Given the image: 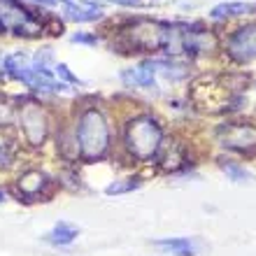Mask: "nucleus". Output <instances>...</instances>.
<instances>
[{
	"label": "nucleus",
	"instance_id": "1",
	"mask_svg": "<svg viewBox=\"0 0 256 256\" xmlns=\"http://www.w3.org/2000/svg\"><path fill=\"white\" fill-rule=\"evenodd\" d=\"M172 26L175 24L168 21L138 16L124 24V28L119 30V40L130 52H166L172 35Z\"/></svg>",
	"mask_w": 256,
	"mask_h": 256
},
{
	"label": "nucleus",
	"instance_id": "2",
	"mask_svg": "<svg viewBox=\"0 0 256 256\" xmlns=\"http://www.w3.org/2000/svg\"><path fill=\"white\" fill-rule=\"evenodd\" d=\"M77 152L84 161H98L110 149V122L100 110L88 108L77 122Z\"/></svg>",
	"mask_w": 256,
	"mask_h": 256
},
{
	"label": "nucleus",
	"instance_id": "3",
	"mask_svg": "<svg viewBox=\"0 0 256 256\" xmlns=\"http://www.w3.org/2000/svg\"><path fill=\"white\" fill-rule=\"evenodd\" d=\"M124 144L135 161H154L163 144V128L152 114H138L126 124Z\"/></svg>",
	"mask_w": 256,
	"mask_h": 256
},
{
	"label": "nucleus",
	"instance_id": "4",
	"mask_svg": "<svg viewBox=\"0 0 256 256\" xmlns=\"http://www.w3.org/2000/svg\"><path fill=\"white\" fill-rule=\"evenodd\" d=\"M5 30L24 38H38L44 33V24L19 0H0V33Z\"/></svg>",
	"mask_w": 256,
	"mask_h": 256
},
{
	"label": "nucleus",
	"instance_id": "5",
	"mask_svg": "<svg viewBox=\"0 0 256 256\" xmlns=\"http://www.w3.org/2000/svg\"><path fill=\"white\" fill-rule=\"evenodd\" d=\"M19 124L30 147H42L49 135V114L40 102L26 100L19 108Z\"/></svg>",
	"mask_w": 256,
	"mask_h": 256
},
{
	"label": "nucleus",
	"instance_id": "6",
	"mask_svg": "<svg viewBox=\"0 0 256 256\" xmlns=\"http://www.w3.org/2000/svg\"><path fill=\"white\" fill-rule=\"evenodd\" d=\"M216 138L222 142V147L233 149V152L250 154V152L256 149V126L254 124H242V122L222 124L219 130H216Z\"/></svg>",
	"mask_w": 256,
	"mask_h": 256
},
{
	"label": "nucleus",
	"instance_id": "7",
	"mask_svg": "<svg viewBox=\"0 0 256 256\" xmlns=\"http://www.w3.org/2000/svg\"><path fill=\"white\" fill-rule=\"evenodd\" d=\"M226 56L238 66L256 58V24H244L236 28L226 40Z\"/></svg>",
	"mask_w": 256,
	"mask_h": 256
},
{
	"label": "nucleus",
	"instance_id": "8",
	"mask_svg": "<svg viewBox=\"0 0 256 256\" xmlns=\"http://www.w3.org/2000/svg\"><path fill=\"white\" fill-rule=\"evenodd\" d=\"M214 49H219V38L214 30H210L205 26H186L182 24V54L186 56H205L212 54Z\"/></svg>",
	"mask_w": 256,
	"mask_h": 256
},
{
	"label": "nucleus",
	"instance_id": "9",
	"mask_svg": "<svg viewBox=\"0 0 256 256\" xmlns=\"http://www.w3.org/2000/svg\"><path fill=\"white\" fill-rule=\"evenodd\" d=\"M63 10V16L77 24H88V21H98L102 16V7L91 0H58Z\"/></svg>",
	"mask_w": 256,
	"mask_h": 256
},
{
	"label": "nucleus",
	"instance_id": "10",
	"mask_svg": "<svg viewBox=\"0 0 256 256\" xmlns=\"http://www.w3.org/2000/svg\"><path fill=\"white\" fill-rule=\"evenodd\" d=\"M122 82L126 86H133V88H152L156 86V70L152 66V61H144L140 66H133V68H126L122 70Z\"/></svg>",
	"mask_w": 256,
	"mask_h": 256
},
{
	"label": "nucleus",
	"instance_id": "11",
	"mask_svg": "<svg viewBox=\"0 0 256 256\" xmlns=\"http://www.w3.org/2000/svg\"><path fill=\"white\" fill-rule=\"evenodd\" d=\"M49 182L52 180L47 177V172H42V170H26L16 180V189H19V194L24 198H38L49 186Z\"/></svg>",
	"mask_w": 256,
	"mask_h": 256
},
{
	"label": "nucleus",
	"instance_id": "12",
	"mask_svg": "<svg viewBox=\"0 0 256 256\" xmlns=\"http://www.w3.org/2000/svg\"><path fill=\"white\" fill-rule=\"evenodd\" d=\"M252 12H256V5H252V2H222V5H214L210 10V16L222 21V19L244 16V14H252Z\"/></svg>",
	"mask_w": 256,
	"mask_h": 256
},
{
	"label": "nucleus",
	"instance_id": "13",
	"mask_svg": "<svg viewBox=\"0 0 256 256\" xmlns=\"http://www.w3.org/2000/svg\"><path fill=\"white\" fill-rule=\"evenodd\" d=\"M156 247L170 252L175 256H198V242L189 238H170V240H156Z\"/></svg>",
	"mask_w": 256,
	"mask_h": 256
},
{
	"label": "nucleus",
	"instance_id": "14",
	"mask_svg": "<svg viewBox=\"0 0 256 256\" xmlns=\"http://www.w3.org/2000/svg\"><path fill=\"white\" fill-rule=\"evenodd\" d=\"M77 233H80V230L74 228L72 224L61 222V224H56L54 228H52V233L47 236V240L52 244H70L74 238H77Z\"/></svg>",
	"mask_w": 256,
	"mask_h": 256
},
{
	"label": "nucleus",
	"instance_id": "15",
	"mask_svg": "<svg viewBox=\"0 0 256 256\" xmlns=\"http://www.w3.org/2000/svg\"><path fill=\"white\" fill-rule=\"evenodd\" d=\"M219 168L226 172L230 182H250L252 180V172L250 170H244L242 166H238L236 161H219Z\"/></svg>",
	"mask_w": 256,
	"mask_h": 256
},
{
	"label": "nucleus",
	"instance_id": "16",
	"mask_svg": "<svg viewBox=\"0 0 256 256\" xmlns=\"http://www.w3.org/2000/svg\"><path fill=\"white\" fill-rule=\"evenodd\" d=\"M135 189H140V180H116V182H112L110 186H105V194L122 196V194H128V191H135Z\"/></svg>",
	"mask_w": 256,
	"mask_h": 256
},
{
	"label": "nucleus",
	"instance_id": "17",
	"mask_svg": "<svg viewBox=\"0 0 256 256\" xmlns=\"http://www.w3.org/2000/svg\"><path fill=\"white\" fill-rule=\"evenodd\" d=\"M54 70H56V74H58V77H61L63 82H68V84H77V86H80L82 82L77 80V74H72L70 72V68L66 66V63H56L54 66Z\"/></svg>",
	"mask_w": 256,
	"mask_h": 256
},
{
	"label": "nucleus",
	"instance_id": "18",
	"mask_svg": "<svg viewBox=\"0 0 256 256\" xmlns=\"http://www.w3.org/2000/svg\"><path fill=\"white\" fill-rule=\"evenodd\" d=\"M70 40L77 42V44H88V47L98 44V38H96V35H86V33H74Z\"/></svg>",
	"mask_w": 256,
	"mask_h": 256
},
{
	"label": "nucleus",
	"instance_id": "19",
	"mask_svg": "<svg viewBox=\"0 0 256 256\" xmlns=\"http://www.w3.org/2000/svg\"><path fill=\"white\" fill-rule=\"evenodd\" d=\"M12 166V152L10 147H0V168H10Z\"/></svg>",
	"mask_w": 256,
	"mask_h": 256
},
{
	"label": "nucleus",
	"instance_id": "20",
	"mask_svg": "<svg viewBox=\"0 0 256 256\" xmlns=\"http://www.w3.org/2000/svg\"><path fill=\"white\" fill-rule=\"evenodd\" d=\"M114 5H126V7H144V5H152V0H110Z\"/></svg>",
	"mask_w": 256,
	"mask_h": 256
},
{
	"label": "nucleus",
	"instance_id": "21",
	"mask_svg": "<svg viewBox=\"0 0 256 256\" xmlns=\"http://www.w3.org/2000/svg\"><path fill=\"white\" fill-rule=\"evenodd\" d=\"M35 2H40V5H56V2H58V0H35Z\"/></svg>",
	"mask_w": 256,
	"mask_h": 256
},
{
	"label": "nucleus",
	"instance_id": "22",
	"mask_svg": "<svg viewBox=\"0 0 256 256\" xmlns=\"http://www.w3.org/2000/svg\"><path fill=\"white\" fill-rule=\"evenodd\" d=\"M5 200V189H0V202Z\"/></svg>",
	"mask_w": 256,
	"mask_h": 256
},
{
	"label": "nucleus",
	"instance_id": "23",
	"mask_svg": "<svg viewBox=\"0 0 256 256\" xmlns=\"http://www.w3.org/2000/svg\"><path fill=\"white\" fill-rule=\"evenodd\" d=\"M2 63H5V61H2V56H0V72H2Z\"/></svg>",
	"mask_w": 256,
	"mask_h": 256
}]
</instances>
